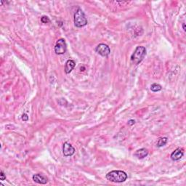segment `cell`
Here are the masks:
<instances>
[{
  "label": "cell",
  "mask_w": 186,
  "mask_h": 186,
  "mask_svg": "<svg viewBox=\"0 0 186 186\" xmlns=\"http://www.w3.org/2000/svg\"><path fill=\"white\" fill-rule=\"evenodd\" d=\"M167 141H168L167 137H161V138H160V139L159 140V141H158L157 146L159 148L162 147V146H165V145L167 144Z\"/></svg>",
  "instance_id": "11"
},
{
  "label": "cell",
  "mask_w": 186,
  "mask_h": 186,
  "mask_svg": "<svg viewBox=\"0 0 186 186\" xmlns=\"http://www.w3.org/2000/svg\"><path fill=\"white\" fill-rule=\"evenodd\" d=\"M41 21H42L43 24H47V23L50 22V20L49 19V18L47 17V16H42V18H41Z\"/></svg>",
  "instance_id": "13"
},
{
  "label": "cell",
  "mask_w": 186,
  "mask_h": 186,
  "mask_svg": "<svg viewBox=\"0 0 186 186\" xmlns=\"http://www.w3.org/2000/svg\"><path fill=\"white\" fill-rule=\"evenodd\" d=\"M67 50V44L65 39H60L57 41L55 46V52L57 55H62Z\"/></svg>",
  "instance_id": "4"
},
{
  "label": "cell",
  "mask_w": 186,
  "mask_h": 186,
  "mask_svg": "<svg viewBox=\"0 0 186 186\" xmlns=\"http://www.w3.org/2000/svg\"><path fill=\"white\" fill-rule=\"evenodd\" d=\"M87 24V20L82 9L79 8L74 14V25L77 28H82Z\"/></svg>",
  "instance_id": "3"
},
{
  "label": "cell",
  "mask_w": 186,
  "mask_h": 186,
  "mask_svg": "<svg viewBox=\"0 0 186 186\" xmlns=\"http://www.w3.org/2000/svg\"><path fill=\"white\" fill-rule=\"evenodd\" d=\"M146 55V47L143 46H138L131 56V61L135 65H138L144 59Z\"/></svg>",
  "instance_id": "2"
},
{
  "label": "cell",
  "mask_w": 186,
  "mask_h": 186,
  "mask_svg": "<svg viewBox=\"0 0 186 186\" xmlns=\"http://www.w3.org/2000/svg\"><path fill=\"white\" fill-rule=\"evenodd\" d=\"M22 120L24 121H27L28 120H29V116H28L27 113H24V114L22 115Z\"/></svg>",
  "instance_id": "15"
},
{
  "label": "cell",
  "mask_w": 186,
  "mask_h": 186,
  "mask_svg": "<svg viewBox=\"0 0 186 186\" xmlns=\"http://www.w3.org/2000/svg\"><path fill=\"white\" fill-rule=\"evenodd\" d=\"M135 120H133V119L129 120V121H128V124L130 125V126H132V125H133V124H135Z\"/></svg>",
  "instance_id": "16"
},
{
  "label": "cell",
  "mask_w": 186,
  "mask_h": 186,
  "mask_svg": "<svg viewBox=\"0 0 186 186\" xmlns=\"http://www.w3.org/2000/svg\"><path fill=\"white\" fill-rule=\"evenodd\" d=\"M0 180L1 181L6 180V174L4 173L2 170H1V172H0Z\"/></svg>",
  "instance_id": "14"
},
{
  "label": "cell",
  "mask_w": 186,
  "mask_h": 186,
  "mask_svg": "<svg viewBox=\"0 0 186 186\" xmlns=\"http://www.w3.org/2000/svg\"><path fill=\"white\" fill-rule=\"evenodd\" d=\"M75 62L74 60H67L66 62H65V74H70L71 72L72 71L74 68L75 67Z\"/></svg>",
  "instance_id": "9"
},
{
  "label": "cell",
  "mask_w": 186,
  "mask_h": 186,
  "mask_svg": "<svg viewBox=\"0 0 186 186\" xmlns=\"http://www.w3.org/2000/svg\"><path fill=\"white\" fill-rule=\"evenodd\" d=\"M75 149L68 143H65L63 144V147H62V154L65 157H68V156H71L74 154L75 153Z\"/></svg>",
  "instance_id": "6"
},
{
  "label": "cell",
  "mask_w": 186,
  "mask_h": 186,
  "mask_svg": "<svg viewBox=\"0 0 186 186\" xmlns=\"http://www.w3.org/2000/svg\"><path fill=\"white\" fill-rule=\"evenodd\" d=\"M184 155V152H183V149H177L175 151L171 154V159H172V161H178L180 160L181 158Z\"/></svg>",
  "instance_id": "8"
},
{
  "label": "cell",
  "mask_w": 186,
  "mask_h": 186,
  "mask_svg": "<svg viewBox=\"0 0 186 186\" xmlns=\"http://www.w3.org/2000/svg\"><path fill=\"white\" fill-rule=\"evenodd\" d=\"M148 154H149V151H148L147 149H140L136 151L135 155V156H137L139 159H144L145 157H146V156H148Z\"/></svg>",
  "instance_id": "10"
},
{
  "label": "cell",
  "mask_w": 186,
  "mask_h": 186,
  "mask_svg": "<svg viewBox=\"0 0 186 186\" xmlns=\"http://www.w3.org/2000/svg\"><path fill=\"white\" fill-rule=\"evenodd\" d=\"M182 29H183L184 31H186V29H185V24H182Z\"/></svg>",
  "instance_id": "17"
},
{
  "label": "cell",
  "mask_w": 186,
  "mask_h": 186,
  "mask_svg": "<svg viewBox=\"0 0 186 186\" xmlns=\"http://www.w3.org/2000/svg\"><path fill=\"white\" fill-rule=\"evenodd\" d=\"M161 89H162V87H161V85H159V84H153L151 86V91L154 92V93L160 91V90H161Z\"/></svg>",
  "instance_id": "12"
},
{
  "label": "cell",
  "mask_w": 186,
  "mask_h": 186,
  "mask_svg": "<svg viewBox=\"0 0 186 186\" xmlns=\"http://www.w3.org/2000/svg\"><path fill=\"white\" fill-rule=\"evenodd\" d=\"M32 178L34 182L39 184H42V185H44V184H47L48 182V178L40 174H34Z\"/></svg>",
  "instance_id": "7"
},
{
  "label": "cell",
  "mask_w": 186,
  "mask_h": 186,
  "mask_svg": "<svg viewBox=\"0 0 186 186\" xmlns=\"http://www.w3.org/2000/svg\"><path fill=\"white\" fill-rule=\"evenodd\" d=\"M81 71H84L85 70V67H84V66H82V67H81Z\"/></svg>",
  "instance_id": "18"
},
{
  "label": "cell",
  "mask_w": 186,
  "mask_h": 186,
  "mask_svg": "<svg viewBox=\"0 0 186 186\" xmlns=\"http://www.w3.org/2000/svg\"><path fill=\"white\" fill-rule=\"evenodd\" d=\"M95 51L98 52L99 55H100L103 57H108V55L111 53V50H110V47H108L107 44H100L97 46Z\"/></svg>",
  "instance_id": "5"
},
{
  "label": "cell",
  "mask_w": 186,
  "mask_h": 186,
  "mask_svg": "<svg viewBox=\"0 0 186 186\" xmlns=\"http://www.w3.org/2000/svg\"><path fill=\"white\" fill-rule=\"evenodd\" d=\"M106 179L113 182H124L127 179V174L124 171L113 170L106 174Z\"/></svg>",
  "instance_id": "1"
}]
</instances>
